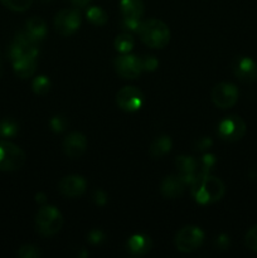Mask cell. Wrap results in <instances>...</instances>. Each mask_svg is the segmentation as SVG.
<instances>
[{
    "label": "cell",
    "instance_id": "obj_5",
    "mask_svg": "<svg viewBox=\"0 0 257 258\" xmlns=\"http://www.w3.org/2000/svg\"><path fill=\"white\" fill-rule=\"evenodd\" d=\"M204 233L196 226H186L181 228L175 236L176 248L184 253H190L203 244Z\"/></svg>",
    "mask_w": 257,
    "mask_h": 258
},
{
    "label": "cell",
    "instance_id": "obj_32",
    "mask_svg": "<svg viewBox=\"0 0 257 258\" xmlns=\"http://www.w3.org/2000/svg\"><path fill=\"white\" fill-rule=\"evenodd\" d=\"M67 126V120H66L63 116H54V117L50 120V127H52L53 131L55 133H60L63 131Z\"/></svg>",
    "mask_w": 257,
    "mask_h": 258
},
{
    "label": "cell",
    "instance_id": "obj_37",
    "mask_svg": "<svg viewBox=\"0 0 257 258\" xmlns=\"http://www.w3.org/2000/svg\"><path fill=\"white\" fill-rule=\"evenodd\" d=\"M217 242H218V246L223 249L229 246V239L227 238L226 236H219L218 238H217Z\"/></svg>",
    "mask_w": 257,
    "mask_h": 258
},
{
    "label": "cell",
    "instance_id": "obj_8",
    "mask_svg": "<svg viewBox=\"0 0 257 258\" xmlns=\"http://www.w3.org/2000/svg\"><path fill=\"white\" fill-rule=\"evenodd\" d=\"M238 88L233 83L222 82L213 87L211 93L212 101L219 108H229L238 101Z\"/></svg>",
    "mask_w": 257,
    "mask_h": 258
},
{
    "label": "cell",
    "instance_id": "obj_4",
    "mask_svg": "<svg viewBox=\"0 0 257 258\" xmlns=\"http://www.w3.org/2000/svg\"><path fill=\"white\" fill-rule=\"evenodd\" d=\"M25 164V153L9 141H0V171H15Z\"/></svg>",
    "mask_w": 257,
    "mask_h": 258
},
{
    "label": "cell",
    "instance_id": "obj_2",
    "mask_svg": "<svg viewBox=\"0 0 257 258\" xmlns=\"http://www.w3.org/2000/svg\"><path fill=\"white\" fill-rule=\"evenodd\" d=\"M140 39L150 48H161L166 47L170 40V30L168 25L159 19H148L141 22L140 29H139Z\"/></svg>",
    "mask_w": 257,
    "mask_h": 258
},
{
    "label": "cell",
    "instance_id": "obj_9",
    "mask_svg": "<svg viewBox=\"0 0 257 258\" xmlns=\"http://www.w3.org/2000/svg\"><path fill=\"white\" fill-rule=\"evenodd\" d=\"M218 134L223 140L234 143L241 140L246 134V123L239 116H228L218 125Z\"/></svg>",
    "mask_w": 257,
    "mask_h": 258
},
{
    "label": "cell",
    "instance_id": "obj_14",
    "mask_svg": "<svg viewBox=\"0 0 257 258\" xmlns=\"http://www.w3.org/2000/svg\"><path fill=\"white\" fill-rule=\"evenodd\" d=\"M60 194L67 198H76L86 191V180L80 175H68L59 181Z\"/></svg>",
    "mask_w": 257,
    "mask_h": 258
},
{
    "label": "cell",
    "instance_id": "obj_31",
    "mask_svg": "<svg viewBox=\"0 0 257 258\" xmlns=\"http://www.w3.org/2000/svg\"><path fill=\"white\" fill-rule=\"evenodd\" d=\"M141 59V66H143V70L145 71H155L156 67H158L159 62L154 55H145L144 58H140Z\"/></svg>",
    "mask_w": 257,
    "mask_h": 258
},
{
    "label": "cell",
    "instance_id": "obj_26",
    "mask_svg": "<svg viewBox=\"0 0 257 258\" xmlns=\"http://www.w3.org/2000/svg\"><path fill=\"white\" fill-rule=\"evenodd\" d=\"M0 2L13 12H24V10L29 9L33 0H0Z\"/></svg>",
    "mask_w": 257,
    "mask_h": 258
},
{
    "label": "cell",
    "instance_id": "obj_13",
    "mask_svg": "<svg viewBox=\"0 0 257 258\" xmlns=\"http://www.w3.org/2000/svg\"><path fill=\"white\" fill-rule=\"evenodd\" d=\"M87 149V139L83 134L73 131L63 140V151L68 158H80Z\"/></svg>",
    "mask_w": 257,
    "mask_h": 258
},
{
    "label": "cell",
    "instance_id": "obj_15",
    "mask_svg": "<svg viewBox=\"0 0 257 258\" xmlns=\"http://www.w3.org/2000/svg\"><path fill=\"white\" fill-rule=\"evenodd\" d=\"M186 183L183 180L180 175H169L161 181L160 191L164 198L175 199L183 194Z\"/></svg>",
    "mask_w": 257,
    "mask_h": 258
},
{
    "label": "cell",
    "instance_id": "obj_25",
    "mask_svg": "<svg viewBox=\"0 0 257 258\" xmlns=\"http://www.w3.org/2000/svg\"><path fill=\"white\" fill-rule=\"evenodd\" d=\"M32 88L37 95H45L50 90V81L47 76H38L32 83Z\"/></svg>",
    "mask_w": 257,
    "mask_h": 258
},
{
    "label": "cell",
    "instance_id": "obj_30",
    "mask_svg": "<svg viewBox=\"0 0 257 258\" xmlns=\"http://www.w3.org/2000/svg\"><path fill=\"white\" fill-rule=\"evenodd\" d=\"M141 22L140 19H130V18H122V22H121V27L126 32H139L140 29Z\"/></svg>",
    "mask_w": 257,
    "mask_h": 258
},
{
    "label": "cell",
    "instance_id": "obj_20",
    "mask_svg": "<svg viewBox=\"0 0 257 258\" xmlns=\"http://www.w3.org/2000/svg\"><path fill=\"white\" fill-rule=\"evenodd\" d=\"M120 9L123 18L140 19L144 14V3L141 0H121Z\"/></svg>",
    "mask_w": 257,
    "mask_h": 258
},
{
    "label": "cell",
    "instance_id": "obj_36",
    "mask_svg": "<svg viewBox=\"0 0 257 258\" xmlns=\"http://www.w3.org/2000/svg\"><path fill=\"white\" fill-rule=\"evenodd\" d=\"M91 3V0H71V4L73 5L77 9H82V8H86Z\"/></svg>",
    "mask_w": 257,
    "mask_h": 258
},
{
    "label": "cell",
    "instance_id": "obj_16",
    "mask_svg": "<svg viewBox=\"0 0 257 258\" xmlns=\"http://www.w3.org/2000/svg\"><path fill=\"white\" fill-rule=\"evenodd\" d=\"M175 166L179 171V175L183 178V180L185 181L186 185H190L191 181L194 180V178L198 174V161L196 159H193L191 156L186 155H180L176 158L175 160Z\"/></svg>",
    "mask_w": 257,
    "mask_h": 258
},
{
    "label": "cell",
    "instance_id": "obj_21",
    "mask_svg": "<svg viewBox=\"0 0 257 258\" xmlns=\"http://www.w3.org/2000/svg\"><path fill=\"white\" fill-rule=\"evenodd\" d=\"M171 139L166 135H160L151 143L150 148H149V154L153 156L154 159L163 158L164 155L170 151L171 149Z\"/></svg>",
    "mask_w": 257,
    "mask_h": 258
},
{
    "label": "cell",
    "instance_id": "obj_28",
    "mask_svg": "<svg viewBox=\"0 0 257 258\" xmlns=\"http://www.w3.org/2000/svg\"><path fill=\"white\" fill-rule=\"evenodd\" d=\"M39 256V248L35 246H32V244H27V246L20 247V249L18 251V257L20 258H38Z\"/></svg>",
    "mask_w": 257,
    "mask_h": 258
},
{
    "label": "cell",
    "instance_id": "obj_35",
    "mask_svg": "<svg viewBox=\"0 0 257 258\" xmlns=\"http://www.w3.org/2000/svg\"><path fill=\"white\" fill-rule=\"evenodd\" d=\"M212 145V140H209L208 138H202L199 139L198 143H197V150H206L209 146Z\"/></svg>",
    "mask_w": 257,
    "mask_h": 258
},
{
    "label": "cell",
    "instance_id": "obj_24",
    "mask_svg": "<svg viewBox=\"0 0 257 258\" xmlns=\"http://www.w3.org/2000/svg\"><path fill=\"white\" fill-rule=\"evenodd\" d=\"M18 130H19L18 123L12 118H4L0 121V135L3 138H14L18 134Z\"/></svg>",
    "mask_w": 257,
    "mask_h": 258
},
{
    "label": "cell",
    "instance_id": "obj_38",
    "mask_svg": "<svg viewBox=\"0 0 257 258\" xmlns=\"http://www.w3.org/2000/svg\"><path fill=\"white\" fill-rule=\"evenodd\" d=\"M45 199H44V196H43V194H38L37 196V202H44Z\"/></svg>",
    "mask_w": 257,
    "mask_h": 258
},
{
    "label": "cell",
    "instance_id": "obj_39",
    "mask_svg": "<svg viewBox=\"0 0 257 258\" xmlns=\"http://www.w3.org/2000/svg\"><path fill=\"white\" fill-rule=\"evenodd\" d=\"M42 2H45V3H47V2H52V0H42Z\"/></svg>",
    "mask_w": 257,
    "mask_h": 258
},
{
    "label": "cell",
    "instance_id": "obj_19",
    "mask_svg": "<svg viewBox=\"0 0 257 258\" xmlns=\"http://www.w3.org/2000/svg\"><path fill=\"white\" fill-rule=\"evenodd\" d=\"M13 68L18 77L29 78L34 75L37 68V58L35 57H22L13 60Z\"/></svg>",
    "mask_w": 257,
    "mask_h": 258
},
{
    "label": "cell",
    "instance_id": "obj_11",
    "mask_svg": "<svg viewBox=\"0 0 257 258\" xmlns=\"http://www.w3.org/2000/svg\"><path fill=\"white\" fill-rule=\"evenodd\" d=\"M115 68L121 77L127 78V80H135L140 76L141 71H143L140 58L128 54V53H125V54L116 58Z\"/></svg>",
    "mask_w": 257,
    "mask_h": 258
},
{
    "label": "cell",
    "instance_id": "obj_23",
    "mask_svg": "<svg viewBox=\"0 0 257 258\" xmlns=\"http://www.w3.org/2000/svg\"><path fill=\"white\" fill-rule=\"evenodd\" d=\"M134 43H135L134 42V38L128 33H123V34H120L116 37L115 48L117 52L125 54V53H128L133 50Z\"/></svg>",
    "mask_w": 257,
    "mask_h": 258
},
{
    "label": "cell",
    "instance_id": "obj_22",
    "mask_svg": "<svg viewBox=\"0 0 257 258\" xmlns=\"http://www.w3.org/2000/svg\"><path fill=\"white\" fill-rule=\"evenodd\" d=\"M87 15V19L92 23L93 25H105L107 23V14H106L105 10L100 7H90L86 12Z\"/></svg>",
    "mask_w": 257,
    "mask_h": 258
},
{
    "label": "cell",
    "instance_id": "obj_1",
    "mask_svg": "<svg viewBox=\"0 0 257 258\" xmlns=\"http://www.w3.org/2000/svg\"><path fill=\"white\" fill-rule=\"evenodd\" d=\"M191 196L199 204L216 203L223 198L226 193L224 184L221 179L211 175L209 173H198L190 184Z\"/></svg>",
    "mask_w": 257,
    "mask_h": 258
},
{
    "label": "cell",
    "instance_id": "obj_29",
    "mask_svg": "<svg viewBox=\"0 0 257 258\" xmlns=\"http://www.w3.org/2000/svg\"><path fill=\"white\" fill-rule=\"evenodd\" d=\"M244 243H246L247 248L257 253V224L254 227H252V228L247 232L246 238H244Z\"/></svg>",
    "mask_w": 257,
    "mask_h": 258
},
{
    "label": "cell",
    "instance_id": "obj_17",
    "mask_svg": "<svg viewBox=\"0 0 257 258\" xmlns=\"http://www.w3.org/2000/svg\"><path fill=\"white\" fill-rule=\"evenodd\" d=\"M151 248V241L145 234H134L127 241V249L131 256H145Z\"/></svg>",
    "mask_w": 257,
    "mask_h": 258
},
{
    "label": "cell",
    "instance_id": "obj_6",
    "mask_svg": "<svg viewBox=\"0 0 257 258\" xmlns=\"http://www.w3.org/2000/svg\"><path fill=\"white\" fill-rule=\"evenodd\" d=\"M8 57L9 59L15 60L22 57H38L37 42L33 40L24 30L17 33L13 39L9 49H8Z\"/></svg>",
    "mask_w": 257,
    "mask_h": 258
},
{
    "label": "cell",
    "instance_id": "obj_34",
    "mask_svg": "<svg viewBox=\"0 0 257 258\" xmlns=\"http://www.w3.org/2000/svg\"><path fill=\"white\" fill-rule=\"evenodd\" d=\"M93 201H95L96 204H98V206H103V204H106V202H107V197H106V194L103 193V191L96 190L95 194H93Z\"/></svg>",
    "mask_w": 257,
    "mask_h": 258
},
{
    "label": "cell",
    "instance_id": "obj_33",
    "mask_svg": "<svg viewBox=\"0 0 257 258\" xmlns=\"http://www.w3.org/2000/svg\"><path fill=\"white\" fill-rule=\"evenodd\" d=\"M87 239L88 242H91L92 244H100L101 242L105 241V234L101 231H98V229H95V231H91L90 233H88Z\"/></svg>",
    "mask_w": 257,
    "mask_h": 258
},
{
    "label": "cell",
    "instance_id": "obj_18",
    "mask_svg": "<svg viewBox=\"0 0 257 258\" xmlns=\"http://www.w3.org/2000/svg\"><path fill=\"white\" fill-rule=\"evenodd\" d=\"M24 32L35 42H40L47 35L48 28L44 20L40 17H32L25 23Z\"/></svg>",
    "mask_w": 257,
    "mask_h": 258
},
{
    "label": "cell",
    "instance_id": "obj_27",
    "mask_svg": "<svg viewBox=\"0 0 257 258\" xmlns=\"http://www.w3.org/2000/svg\"><path fill=\"white\" fill-rule=\"evenodd\" d=\"M216 156L212 154H206L198 161V173H211V170H213V168L216 166Z\"/></svg>",
    "mask_w": 257,
    "mask_h": 258
},
{
    "label": "cell",
    "instance_id": "obj_10",
    "mask_svg": "<svg viewBox=\"0 0 257 258\" xmlns=\"http://www.w3.org/2000/svg\"><path fill=\"white\" fill-rule=\"evenodd\" d=\"M116 102L121 110L126 112H135L140 110L144 103V95L134 86H126L117 92Z\"/></svg>",
    "mask_w": 257,
    "mask_h": 258
},
{
    "label": "cell",
    "instance_id": "obj_7",
    "mask_svg": "<svg viewBox=\"0 0 257 258\" xmlns=\"http://www.w3.org/2000/svg\"><path fill=\"white\" fill-rule=\"evenodd\" d=\"M81 13L77 8H66L59 10L55 15L54 27L55 30L63 37L73 34L80 29Z\"/></svg>",
    "mask_w": 257,
    "mask_h": 258
},
{
    "label": "cell",
    "instance_id": "obj_3",
    "mask_svg": "<svg viewBox=\"0 0 257 258\" xmlns=\"http://www.w3.org/2000/svg\"><path fill=\"white\" fill-rule=\"evenodd\" d=\"M35 227L40 236H54L63 227L62 213L53 206L42 207L35 217Z\"/></svg>",
    "mask_w": 257,
    "mask_h": 258
},
{
    "label": "cell",
    "instance_id": "obj_12",
    "mask_svg": "<svg viewBox=\"0 0 257 258\" xmlns=\"http://www.w3.org/2000/svg\"><path fill=\"white\" fill-rule=\"evenodd\" d=\"M234 76L244 83H252L257 80V63L249 57H237L232 63Z\"/></svg>",
    "mask_w": 257,
    "mask_h": 258
}]
</instances>
